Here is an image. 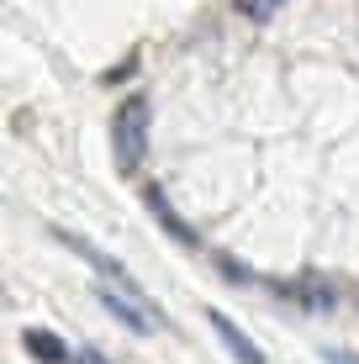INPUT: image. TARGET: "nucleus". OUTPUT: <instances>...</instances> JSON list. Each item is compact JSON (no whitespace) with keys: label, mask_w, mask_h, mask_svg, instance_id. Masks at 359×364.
I'll return each instance as SVG.
<instances>
[{"label":"nucleus","mask_w":359,"mask_h":364,"mask_svg":"<svg viewBox=\"0 0 359 364\" xmlns=\"http://www.w3.org/2000/svg\"><path fill=\"white\" fill-rule=\"evenodd\" d=\"M148 95H127L117 106V117H111V154H117V169L122 174H132V169H143V159H148Z\"/></svg>","instance_id":"1"},{"label":"nucleus","mask_w":359,"mask_h":364,"mask_svg":"<svg viewBox=\"0 0 359 364\" xmlns=\"http://www.w3.org/2000/svg\"><path fill=\"white\" fill-rule=\"evenodd\" d=\"M95 296H101V306L122 322V328H132V333H154V328H159V311H154V301H148L143 291H122V285H95Z\"/></svg>","instance_id":"2"},{"label":"nucleus","mask_w":359,"mask_h":364,"mask_svg":"<svg viewBox=\"0 0 359 364\" xmlns=\"http://www.w3.org/2000/svg\"><path fill=\"white\" fill-rule=\"evenodd\" d=\"M53 237H58V243H69L74 254H80L85 264H90L95 274H101L106 285H122V291H138V280H132V274L122 269V259H111V254H101V248H95L90 237H80V232H64V228H53Z\"/></svg>","instance_id":"3"},{"label":"nucleus","mask_w":359,"mask_h":364,"mask_svg":"<svg viewBox=\"0 0 359 364\" xmlns=\"http://www.w3.org/2000/svg\"><path fill=\"white\" fill-rule=\"evenodd\" d=\"M275 291L286 301H296V306H306V311H333L338 306V285L323 280V274H296V280H280Z\"/></svg>","instance_id":"4"},{"label":"nucleus","mask_w":359,"mask_h":364,"mask_svg":"<svg viewBox=\"0 0 359 364\" xmlns=\"http://www.w3.org/2000/svg\"><path fill=\"white\" fill-rule=\"evenodd\" d=\"M143 200H148V211H154V222H159V228H164L169 237H175L180 248H195V243H201V237H195V228L180 217L175 206H169V196L159 191V185H148V191H143Z\"/></svg>","instance_id":"5"},{"label":"nucleus","mask_w":359,"mask_h":364,"mask_svg":"<svg viewBox=\"0 0 359 364\" xmlns=\"http://www.w3.org/2000/svg\"><path fill=\"white\" fill-rule=\"evenodd\" d=\"M206 322H212V333L222 338V348H227L238 364H269L264 354H259V343H249V333H243L238 322L227 317V311H206Z\"/></svg>","instance_id":"6"},{"label":"nucleus","mask_w":359,"mask_h":364,"mask_svg":"<svg viewBox=\"0 0 359 364\" xmlns=\"http://www.w3.org/2000/svg\"><path fill=\"white\" fill-rule=\"evenodd\" d=\"M21 343H27V354L43 359V364H69V348L58 343L48 328H27V333H21Z\"/></svg>","instance_id":"7"},{"label":"nucleus","mask_w":359,"mask_h":364,"mask_svg":"<svg viewBox=\"0 0 359 364\" xmlns=\"http://www.w3.org/2000/svg\"><path fill=\"white\" fill-rule=\"evenodd\" d=\"M238 11H243V16H254V21H269L280 11V0H238Z\"/></svg>","instance_id":"8"},{"label":"nucleus","mask_w":359,"mask_h":364,"mask_svg":"<svg viewBox=\"0 0 359 364\" xmlns=\"http://www.w3.org/2000/svg\"><path fill=\"white\" fill-rule=\"evenodd\" d=\"M328 364H359V354H349V348H323Z\"/></svg>","instance_id":"9"},{"label":"nucleus","mask_w":359,"mask_h":364,"mask_svg":"<svg viewBox=\"0 0 359 364\" xmlns=\"http://www.w3.org/2000/svg\"><path fill=\"white\" fill-rule=\"evenodd\" d=\"M80 364H111L106 354H95V348H80Z\"/></svg>","instance_id":"10"}]
</instances>
